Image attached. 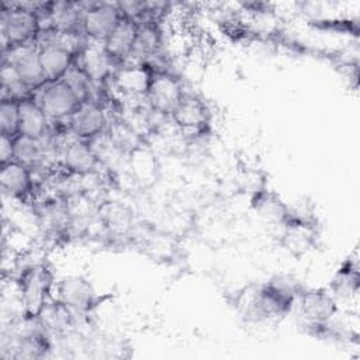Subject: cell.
<instances>
[{"instance_id":"cell-1","label":"cell","mask_w":360,"mask_h":360,"mask_svg":"<svg viewBox=\"0 0 360 360\" xmlns=\"http://www.w3.org/2000/svg\"><path fill=\"white\" fill-rule=\"evenodd\" d=\"M17 284L24 319L37 321L55 291L56 281L51 267L42 262L28 264L20 273Z\"/></svg>"},{"instance_id":"cell-2","label":"cell","mask_w":360,"mask_h":360,"mask_svg":"<svg viewBox=\"0 0 360 360\" xmlns=\"http://www.w3.org/2000/svg\"><path fill=\"white\" fill-rule=\"evenodd\" d=\"M38 4L32 3H4L1 10V41L3 53L31 45L41 32Z\"/></svg>"},{"instance_id":"cell-3","label":"cell","mask_w":360,"mask_h":360,"mask_svg":"<svg viewBox=\"0 0 360 360\" xmlns=\"http://www.w3.org/2000/svg\"><path fill=\"white\" fill-rule=\"evenodd\" d=\"M295 308L301 325L314 335L322 333L339 314V304L326 288H304L295 301Z\"/></svg>"},{"instance_id":"cell-4","label":"cell","mask_w":360,"mask_h":360,"mask_svg":"<svg viewBox=\"0 0 360 360\" xmlns=\"http://www.w3.org/2000/svg\"><path fill=\"white\" fill-rule=\"evenodd\" d=\"M180 79L166 70L152 69L145 98L150 110L159 115L170 117L184 96Z\"/></svg>"},{"instance_id":"cell-5","label":"cell","mask_w":360,"mask_h":360,"mask_svg":"<svg viewBox=\"0 0 360 360\" xmlns=\"http://www.w3.org/2000/svg\"><path fill=\"white\" fill-rule=\"evenodd\" d=\"M35 98L48 118L56 122L69 121L83 104L66 80L46 83Z\"/></svg>"},{"instance_id":"cell-6","label":"cell","mask_w":360,"mask_h":360,"mask_svg":"<svg viewBox=\"0 0 360 360\" xmlns=\"http://www.w3.org/2000/svg\"><path fill=\"white\" fill-rule=\"evenodd\" d=\"M56 300L68 307L73 314L86 315L91 312L98 297L91 283L82 276H65L55 284Z\"/></svg>"},{"instance_id":"cell-7","label":"cell","mask_w":360,"mask_h":360,"mask_svg":"<svg viewBox=\"0 0 360 360\" xmlns=\"http://www.w3.org/2000/svg\"><path fill=\"white\" fill-rule=\"evenodd\" d=\"M122 17L118 3H93L84 8L82 32L89 41L103 44Z\"/></svg>"},{"instance_id":"cell-8","label":"cell","mask_w":360,"mask_h":360,"mask_svg":"<svg viewBox=\"0 0 360 360\" xmlns=\"http://www.w3.org/2000/svg\"><path fill=\"white\" fill-rule=\"evenodd\" d=\"M38 58L48 83H53L65 80L73 68L75 52L52 35L38 45Z\"/></svg>"},{"instance_id":"cell-9","label":"cell","mask_w":360,"mask_h":360,"mask_svg":"<svg viewBox=\"0 0 360 360\" xmlns=\"http://www.w3.org/2000/svg\"><path fill=\"white\" fill-rule=\"evenodd\" d=\"M169 118L181 132L187 135H198L208 127L210 110L201 97L186 91Z\"/></svg>"},{"instance_id":"cell-10","label":"cell","mask_w":360,"mask_h":360,"mask_svg":"<svg viewBox=\"0 0 360 360\" xmlns=\"http://www.w3.org/2000/svg\"><path fill=\"white\" fill-rule=\"evenodd\" d=\"M69 128L75 138L83 141H93L104 135L108 128V117L101 103H83L69 120Z\"/></svg>"},{"instance_id":"cell-11","label":"cell","mask_w":360,"mask_h":360,"mask_svg":"<svg viewBox=\"0 0 360 360\" xmlns=\"http://www.w3.org/2000/svg\"><path fill=\"white\" fill-rule=\"evenodd\" d=\"M11 59H8L15 73L22 83V86L31 93V91H39L46 83V76L44 73V69L41 66L39 58H38V46L27 45L21 48L11 49Z\"/></svg>"},{"instance_id":"cell-12","label":"cell","mask_w":360,"mask_h":360,"mask_svg":"<svg viewBox=\"0 0 360 360\" xmlns=\"http://www.w3.org/2000/svg\"><path fill=\"white\" fill-rule=\"evenodd\" d=\"M138 34V21L122 17L114 31L101 44L105 55L112 65H122L132 58L135 39Z\"/></svg>"},{"instance_id":"cell-13","label":"cell","mask_w":360,"mask_h":360,"mask_svg":"<svg viewBox=\"0 0 360 360\" xmlns=\"http://www.w3.org/2000/svg\"><path fill=\"white\" fill-rule=\"evenodd\" d=\"M60 163L70 174L87 176L96 170L100 160L89 141L73 138L62 146Z\"/></svg>"},{"instance_id":"cell-14","label":"cell","mask_w":360,"mask_h":360,"mask_svg":"<svg viewBox=\"0 0 360 360\" xmlns=\"http://www.w3.org/2000/svg\"><path fill=\"white\" fill-rule=\"evenodd\" d=\"M0 186L3 193L10 198L20 201L27 200L34 191V177L31 167L18 160H11L1 165Z\"/></svg>"},{"instance_id":"cell-15","label":"cell","mask_w":360,"mask_h":360,"mask_svg":"<svg viewBox=\"0 0 360 360\" xmlns=\"http://www.w3.org/2000/svg\"><path fill=\"white\" fill-rule=\"evenodd\" d=\"M51 131V120L44 112L37 98L20 101V135L34 141H44Z\"/></svg>"},{"instance_id":"cell-16","label":"cell","mask_w":360,"mask_h":360,"mask_svg":"<svg viewBox=\"0 0 360 360\" xmlns=\"http://www.w3.org/2000/svg\"><path fill=\"white\" fill-rule=\"evenodd\" d=\"M80 56H82V60H80L79 66L97 84L110 75V68H112V63L110 62L108 56L105 55L101 44L89 41L86 44V46L82 49Z\"/></svg>"},{"instance_id":"cell-17","label":"cell","mask_w":360,"mask_h":360,"mask_svg":"<svg viewBox=\"0 0 360 360\" xmlns=\"http://www.w3.org/2000/svg\"><path fill=\"white\" fill-rule=\"evenodd\" d=\"M162 35L155 18H145L138 21V34L135 39L132 58L142 59L152 56L160 46Z\"/></svg>"},{"instance_id":"cell-18","label":"cell","mask_w":360,"mask_h":360,"mask_svg":"<svg viewBox=\"0 0 360 360\" xmlns=\"http://www.w3.org/2000/svg\"><path fill=\"white\" fill-rule=\"evenodd\" d=\"M359 290V271L356 263H346L340 267L336 277L332 281L330 292L335 297V300L342 298H350L352 295H356Z\"/></svg>"},{"instance_id":"cell-19","label":"cell","mask_w":360,"mask_h":360,"mask_svg":"<svg viewBox=\"0 0 360 360\" xmlns=\"http://www.w3.org/2000/svg\"><path fill=\"white\" fill-rule=\"evenodd\" d=\"M65 80L70 84V87L75 90L77 97L80 98L82 103H89V101H97L96 98V90H97V83L80 68V66H73Z\"/></svg>"},{"instance_id":"cell-20","label":"cell","mask_w":360,"mask_h":360,"mask_svg":"<svg viewBox=\"0 0 360 360\" xmlns=\"http://www.w3.org/2000/svg\"><path fill=\"white\" fill-rule=\"evenodd\" d=\"M0 135L17 138L20 135V101L1 98L0 103Z\"/></svg>"},{"instance_id":"cell-21","label":"cell","mask_w":360,"mask_h":360,"mask_svg":"<svg viewBox=\"0 0 360 360\" xmlns=\"http://www.w3.org/2000/svg\"><path fill=\"white\" fill-rule=\"evenodd\" d=\"M14 160V138L0 135V162L1 165Z\"/></svg>"}]
</instances>
